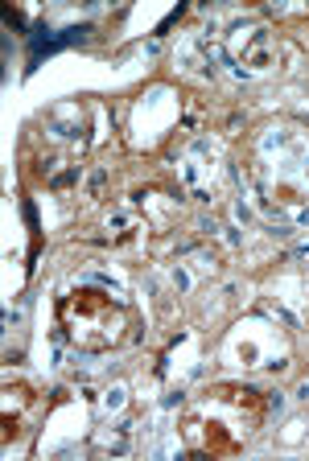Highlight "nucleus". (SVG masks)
Here are the masks:
<instances>
[{"instance_id":"1","label":"nucleus","mask_w":309,"mask_h":461,"mask_svg":"<svg viewBox=\"0 0 309 461\" xmlns=\"http://www.w3.org/2000/svg\"><path fill=\"white\" fill-rule=\"evenodd\" d=\"M59 330L75 350L104 355L116 350L132 330V309L104 285H75L59 301Z\"/></svg>"},{"instance_id":"2","label":"nucleus","mask_w":309,"mask_h":461,"mask_svg":"<svg viewBox=\"0 0 309 461\" xmlns=\"http://www.w3.org/2000/svg\"><path fill=\"white\" fill-rule=\"evenodd\" d=\"M260 420H264L260 392L219 387V392H206V400H198L190 408V416H186V441L206 453H235L256 432Z\"/></svg>"}]
</instances>
